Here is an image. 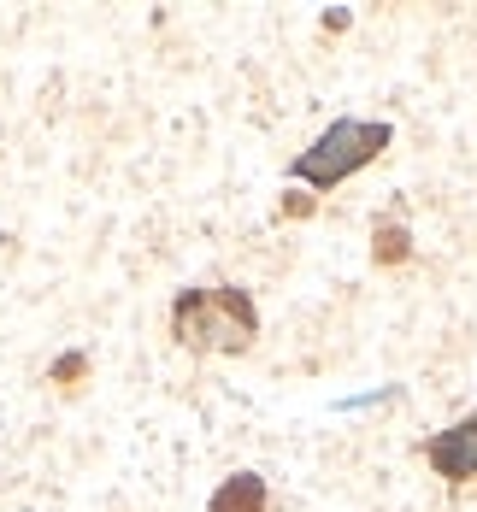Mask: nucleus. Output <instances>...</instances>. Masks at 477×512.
<instances>
[{"label":"nucleus","instance_id":"obj_1","mask_svg":"<svg viewBox=\"0 0 477 512\" xmlns=\"http://www.w3.org/2000/svg\"><path fill=\"white\" fill-rule=\"evenodd\" d=\"M171 330L183 348H224V354H242L254 342V301L242 289H189L177 295L171 307Z\"/></svg>","mask_w":477,"mask_h":512},{"label":"nucleus","instance_id":"obj_2","mask_svg":"<svg viewBox=\"0 0 477 512\" xmlns=\"http://www.w3.org/2000/svg\"><path fill=\"white\" fill-rule=\"evenodd\" d=\"M389 148V124H360V118H342V124H330L324 136H318L313 154H301L289 171L301 177V183H313V189H336L354 165H366Z\"/></svg>","mask_w":477,"mask_h":512},{"label":"nucleus","instance_id":"obj_3","mask_svg":"<svg viewBox=\"0 0 477 512\" xmlns=\"http://www.w3.org/2000/svg\"><path fill=\"white\" fill-rule=\"evenodd\" d=\"M424 460L436 465L442 477H454V483H472L477 477V418L442 430V436H430V442H424Z\"/></svg>","mask_w":477,"mask_h":512},{"label":"nucleus","instance_id":"obj_4","mask_svg":"<svg viewBox=\"0 0 477 512\" xmlns=\"http://www.w3.org/2000/svg\"><path fill=\"white\" fill-rule=\"evenodd\" d=\"M207 512H265V483L254 477V471H236V477L212 495Z\"/></svg>","mask_w":477,"mask_h":512}]
</instances>
